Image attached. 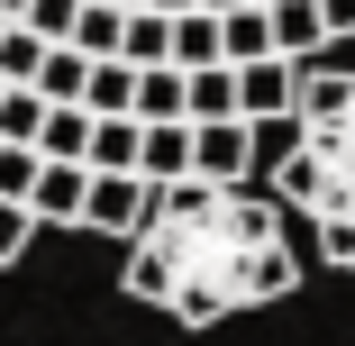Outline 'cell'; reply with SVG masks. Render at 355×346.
<instances>
[{
  "label": "cell",
  "mask_w": 355,
  "mask_h": 346,
  "mask_svg": "<svg viewBox=\"0 0 355 346\" xmlns=\"http://www.w3.org/2000/svg\"><path fill=\"white\" fill-rule=\"evenodd\" d=\"M292 110V64L264 55V64H237V119H273Z\"/></svg>",
  "instance_id": "obj_8"
},
{
  "label": "cell",
  "mask_w": 355,
  "mask_h": 346,
  "mask_svg": "<svg viewBox=\"0 0 355 346\" xmlns=\"http://www.w3.org/2000/svg\"><path fill=\"white\" fill-rule=\"evenodd\" d=\"M264 37H273V55H282V64L319 55V46H328V28H319V0H264Z\"/></svg>",
  "instance_id": "obj_7"
},
{
  "label": "cell",
  "mask_w": 355,
  "mask_h": 346,
  "mask_svg": "<svg viewBox=\"0 0 355 346\" xmlns=\"http://www.w3.org/2000/svg\"><path fill=\"white\" fill-rule=\"evenodd\" d=\"M83 146H92V110H55V101H46L37 155H46V164H83Z\"/></svg>",
  "instance_id": "obj_14"
},
{
  "label": "cell",
  "mask_w": 355,
  "mask_h": 346,
  "mask_svg": "<svg viewBox=\"0 0 355 346\" xmlns=\"http://www.w3.org/2000/svg\"><path fill=\"white\" fill-rule=\"evenodd\" d=\"M110 10H146V0H110Z\"/></svg>",
  "instance_id": "obj_25"
},
{
  "label": "cell",
  "mask_w": 355,
  "mask_h": 346,
  "mask_svg": "<svg viewBox=\"0 0 355 346\" xmlns=\"http://www.w3.org/2000/svg\"><path fill=\"white\" fill-rule=\"evenodd\" d=\"M264 191L319 228V255H337V264L355 273V101H346L337 119H310V128H301V155L282 164Z\"/></svg>",
  "instance_id": "obj_2"
},
{
  "label": "cell",
  "mask_w": 355,
  "mask_h": 346,
  "mask_svg": "<svg viewBox=\"0 0 355 346\" xmlns=\"http://www.w3.org/2000/svg\"><path fill=\"white\" fill-rule=\"evenodd\" d=\"M0 28H10V19H0Z\"/></svg>",
  "instance_id": "obj_26"
},
{
  "label": "cell",
  "mask_w": 355,
  "mask_h": 346,
  "mask_svg": "<svg viewBox=\"0 0 355 346\" xmlns=\"http://www.w3.org/2000/svg\"><path fill=\"white\" fill-rule=\"evenodd\" d=\"M19 10H28V0H0V19H19Z\"/></svg>",
  "instance_id": "obj_24"
},
{
  "label": "cell",
  "mask_w": 355,
  "mask_h": 346,
  "mask_svg": "<svg viewBox=\"0 0 355 346\" xmlns=\"http://www.w3.org/2000/svg\"><path fill=\"white\" fill-rule=\"evenodd\" d=\"M0 92H10V83H0Z\"/></svg>",
  "instance_id": "obj_27"
},
{
  "label": "cell",
  "mask_w": 355,
  "mask_h": 346,
  "mask_svg": "<svg viewBox=\"0 0 355 346\" xmlns=\"http://www.w3.org/2000/svg\"><path fill=\"white\" fill-rule=\"evenodd\" d=\"M37 246V219H28V200H0V264H19Z\"/></svg>",
  "instance_id": "obj_20"
},
{
  "label": "cell",
  "mask_w": 355,
  "mask_h": 346,
  "mask_svg": "<svg viewBox=\"0 0 355 346\" xmlns=\"http://www.w3.org/2000/svg\"><path fill=\"white\" fill-rule=\"evenodd\" d=\"M83 164H46L37 155V182H28V219H37V237L46 228H83Z\"/></svg>",
  "instance_id": "obj_5"
},
{
  "label": "cell",
  "mask_w": 355,
  "mask_h": 346,
  "mask_svg": "<svg viewBox=\"0 0 355 346\" xmlns=\"http://www.w3.org/2000/svg\"><path fill=\"white\" fill-rule=\"evenodd\" d=\"M83 73H92V55H83V46H46L28 92H37V101H55V110H83Z\"/></svg>",
  "instance_id": "obj_9"
},
{
  "label": "cell",
  "mask_w": 355,
  "mask_h": 346,
  "mask_svg": "<svg viewBox=\"0 0 355 346\" xmlns=\"http://www.w3.org/2000/svg\"><path fill=\"white\" fill-rule=\"evenodd\" d=\"M73 10H83V0H28V10H19V28H37L46 46H64V37H73Z\"/></svg>",
  "instance_id": "obj_19"
},
{
  "label": "cell",
  "mask_w": 355,
  "mask_h": 346,
  "mask_svg": "<svg viewBox=\"0 0 355 346\" xmlns=\"http://www.w3.org/2000/svg\"><path fill=\"white\" fill-rule=\"evenodd\" d=\"M219 64V10H182L173 19V73H200Z\"/></svg>",
  "instance_id": "obj_15"
},
{
  "label": "cell",
  "mask_w": 355,
  "mask_h": 346,
  "mask_svg": "<svg viewBox=\"0 0 355 346\" xmlns=\"http://www.w3.org/2000/svg\"><path fill=\"white\" fill-rule=\"evenodd\" d=\"M37 128H46V101L28 83H10L0 92V146H37Z\"/></svg>",
  "instance_id": "obj_16"
},
{
  "label": "cell",
  "mask_w": 355,
  "mask_h": 346,
  "mask_svg": "<svg viewBox=\"0 0 355 346\" xmlns=\"http://www.w3.org/2000/svg\"><path fill=\"white\" fill-rule=\"evenodd\" d=\"M37 55H46V37L10 19V28H0V83H37Z\"/></svg>",
  "instance_id": "obj_18"
},
{
  "label": "cell",
  "mask_w": 355,
  "mask_h": 346,
  "mask_svg": "<svg viewBox=\"0 0 355 346\" xmlns=\"http://www.w3.org/2000/svg\"><path fill=\"white\" fill-rule=\"evenodd\" d=\"M182 119H237V64H200V73H182Z\"/></svg>",
  "instance_id": "obj_11"
},
{
  "label": "cell",
  "mask_w": 355,
  "mask_h": 346,
  "mask_svg": "<svg viewBox=\"0 0 355 346\" xmlns=\"http://www.w3.org/2000/svg\"><path fill=\"white\" fill-rule=\"evenodd\" d=\"M128 301L164 310L173 328H219L237 310L292 301L301 255L282 228V200L255 182H155L137 237L119 246Z\"/></svg>",
  "instance_id": "obj_1"
},
{
  "label": "cell",
  "mask_w": 355,
  "mask_h": 346,
  "mask_svg": "<svg viewBox=\"0 0 355 346\" xmlns=\"http://www.w3.org/2000/svg\"><path fill=\"white\" fill-rule=\"evenodd\" d=\"M319 28H328V46L355 37V0H319Z\"/></svg>",
  "instance_id": "obj_22"
},
{
  "label": "cell",
  "mask_w": 355,
  "mask_h": 346,
  "mask_svg": "<svg viewBox=\"0 0 355 346\" xmlns=\"http://www.w3.org/2000/svg\"><path fill=\"white\" fill-rule=\"evenodd\" d=\"M37 182V146H0V200H28Z\"/></svg>",
  "instance_id": "obj_21"
},
{
  "label": "cell",
  "mask_w": 355,
  "mask_h": 346,
  "mask_svg": "<svg viewBox=\"0 0 355 346\" xmlns=\"http://www.w3.org/2000/svg\"><path fill=\"white\" fill-rule=\"evenodd\" d=\"M119 64H173V19L164 10H128L119 19Z\"/></svg>",
  "instance_id": "obj_12"
},
{
  "label": "cell",
  "mask_w": 355,
  "mask_h": 346,
  "mask_svg": "<svg viewBox=\"0 0 355 346\" xmlns=\"http://www.w3.org/2000/svg\"><path fill=\"white\" fill-rule=\"evenodd\" d=\"M128 119H137V128H155V119H182V73H173V64H137Z\"/></svg>",
  "instance_id": "obj_10"
},
{
  "label": "cell",
  "mask_w": 355,
  "mask_h": 346,
  "mask_svg": "<svg viewBox=\"0 0 355 346\" xmlns=\"http://www.w3.org/2000/svg\"><path fill=\"white\" fill-rule=\"evenodd\" d=\"M137 182H191V119L137 128Z\"/></svg>",
  "instance_id": "obj_6"
},
{
  "label": "cell",
  "mask_w": 355,
  "mask_h": 346,
  "mask_svg": "<svg viewBox=\"0 0 355 346\" xmlns=\"http://www.w3.org/2000/svg\"><path fill=\"white\" fill-rule=\"evenodd\" d=\"M146 200H155V182H137V173H92L83 182V228H101V237H137V219H146Z\"/></svg>",
  "instance_id": "obj_3"
},
{
  "label": "cell",
  "mask_w": 355,
  "mask_h": 346,
  "mask_svg": "<svg viewBox=\"0 0 355 346\" xmlns=\"http://www.w3.org/2000/svg\"><path fill=\"white\" fill-rule=\"evenodd\" d=\"M191 10H237V0H191Z\"/></svg>",
  "instance_id": "obj_23"
},
{
  "label": "cell",
  "mask_w": 355,
  "mask_h": 346,
  "mask_svg": "<svg viewBox=\"0 0 355 346\" xmlns=\"http://www.w3.org/2000/svg\"><path fill=\"white\" fill-rule=\"evenodd\" d=\"M83 173H137V119H92Z\"/></svg>",
  "instance_id": "obj_13"
},
{
  "label": "cell",
  "mask_w": 355,
  "mask_h": 346,
  "mask_svg": "<svg viewBox=\"0 0 355 346\" xmlns=\"http://www.w3.org/2000/svg\"><path fill=\"white\" fill-rule=\"evenodd\" d=\"M119 19H128V10H110V0H83L64 46H83V55H119Z\"/></svg>",
  "instance_id": "obj_17"
},
{
  "label": "cell",
  "mask_w": 355,
  "mask_h": 346,
  "mask_svg": "<svg viewBox=\"0 0 355 346\" xmlns=\"http://www.w3.org/2000/svg\"><path fill=\"white\" fill-rule=\"evenodd\" d=\"M191 182H246V119H191Z\"/></svg>",
  "instance_id": "obj_4"
}]
</instances>
